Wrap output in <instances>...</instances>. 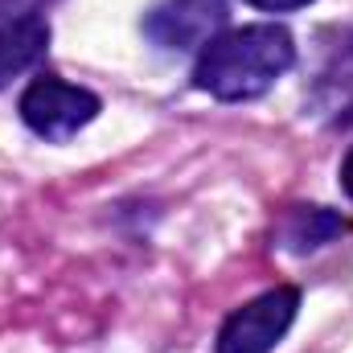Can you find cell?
Returning a JSON list of instances; mask_svg holds the SVG:
<instances>
[{"instance_id":"8","label":"cell","mask_w":353,"mask_h":353,"mask_svg":"<svg viewBox=\"0 0 353 353\" xmlns=\"http://www.w3.org/2000/svg\"><path fill=\"white\" fill-rule=\"evenodd\" d=\"M54 0H0V25L17 21V17H41V8H50Z\"/></svg>"},{"instance_id":"7","label":"cell","mask_w":353,"mask_h":353,"mask_svg":"<svg viewBox=\"0 0 353 353\" xmlns=\"http://www.w3.org/2000/svg\"><path fill=\"white\" fill-rule=\"evenodd\" d=\"M341 230H345L341 214H333L325 205H292L288 218H283V226H279V247L304 255V251H316V247L333 243Z\"/></svg>"},{"instance_id":"9","label":"cell","mask_w":353,"mask_h":353,"mask_svg":"<svg viewBox=\"0 0 353 353\" xmlns=\"http://www.w3.org/2000/svg\"><path fill=\"white\" fill-rule=\"evenodd\" d=\"M251 8H263V12H296V8H308L312 0H247Z\"/></svg>"},{"instance_id":"10","label":"cell","mask_w":353,"mask_h":353,"mask_svg":"<svg viewBox=\"0 0 353 353\" xmlns=\"http://www.w3.org/2000/svg\"><path fill=\"white\" fill-rule=\"evenodd\" d=\"M341 189H345V197L353 201V148L345 152V161H341Z\"/></svg>"},{"instance_id":"6","label":"cell","mask_w":353,"mask_h":353,"mask_svg":"<svg viewBox=\"0 0 353 353\" xmlns=\"http://www.w3.org/2000/svg\"><path fill=\"white\" fill-rule=\"evenodd\" d=\"M50 50V21L46 17H17L0 25V90L25 70H33Z\"/></svg>"},{"instance_id":"3","label":"cell","mask_w":353,"mask_h":353,"mask_svg":"<svg viewBox=\"0 0 353 353\" xmlns=\"http://www.w3.org/2000/svg\"><path fill=\"white\" fill-rule=\"evenodd\" d=\"M296 312H300V288H288V283L271 288L226 316V325L218 329L214 353H271L288 337Z\"/></svg>"},{"instance_id":"1","label":"cell","mask_w":353,"mask_h":353,"mask_svg":"<svg viewBox=\"0 0 353 353\" xmlns=\"http://www.w3.org/2000/svg\"><path fill=\"white\" fill-rule=\"evenodd\" d=\"M292 66H296V37L283 25L275 21L243 25L201 46L193 66V87L218 103H247L267 94Z\"/></svg>"},{"instance_id":"4","label":"cell","mask_w":353,"mask_h":353,"mask_svg":"<svg viewBox=\"0 0 353 353\" xmlns=\"http://www.w3.org/2000/svg\"><path fill=\"white\" fill-rule=\"evenodd\" d=\"M226 25V0H157L140 29L161 50H201Z\"/></svg>"},{"instance_id":"2","label":"cell","mask_w":353,"mask_h":353,"mask_svg":"<svg viewBox=\"0 0 353 353\" xmlns=\"http://www.w3.org/2000/svg\"><path fill=\"white\" fill-rule=\"evenodd\" d=\"M17 111H21V123H25L33 136L50 140V144H66V140H74L87 123L99 119L103 103H99L94 90L62 83V79H54V74H41V79H33V83L25 87Z\"/></svg>"},{"instance_id":"5","label":"cell","mask_w":353,"mask_h":353,"mask_svg":"<svg viewBox=\"0 0 353 353\" xmlns=\"http://www.w3.org/2000/svg\"><path fill=\"white\" fill-rule=\"evenodd\" d=\"M312 111L337 128L353 123V29H341L337 41L325 50V62L312 79V94H308Z\"/></svg>"}]
</instances>
